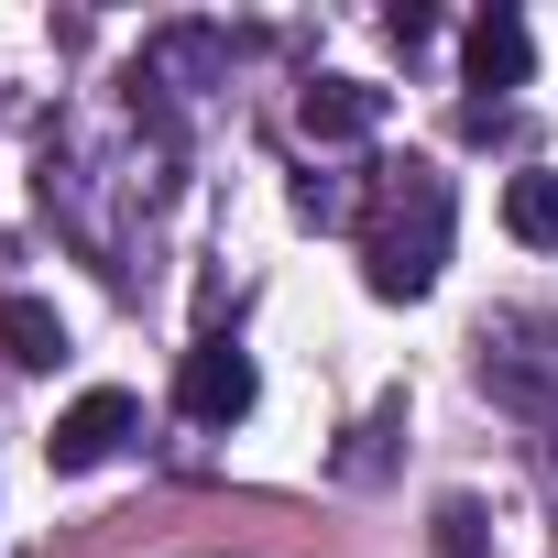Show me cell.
I'll return each mask as SVG.
<instances>
[{
	"instance_id": "1",
	"label": "cell",
	"mask_w": 558,
	"mask_h": 558,
	"mask_svg": "<svg viewBox=\"0 0 558 558\" xmlns=\"http://www.w3.org/2000/svg\"><path fill=\"white\" fill-rule=\"evenodd\" d=\"M449 263V175L438 165H384L373 186V230H362V274L384 307H416Z\"/></svg>"
},
{
	"instance_id": "2",
	"label": "cell",
	"mask_w": 558,
	"mask_h": 558,
	"mask_svg": "<svg viewBox=\"0 0 558 558\" xmlns=\"http://www.w3.org/2000/svg\"><path fill=\"white\" fill-rule=\"evenodd\" d=\"M482 384H493L514 416L558 427V318H493V329H482Z\"/></svg>"
},
{
	"instance_id": "3",
	"label": "cell",
	"mask_w": 558,
	"mask_h": 558,
	"mask_svg": "<svg viewBox=\"0 0 558 558\" xmlns=\"http://www.w3.org/2000/svg\"><path fill=\"white\" fill-rule=\"evenodd\" d=\"M252 395H263V373H252V351H241V340H219V329L175 362V405H186V427H241V416H252Z\"/></svg>"
},
{
	"instance_id": "4",
	"label": "cell",
	"mask_w": 558,
	"mask_h": 558,
	"mask_svg": "<svg viewBox=\"0 0 558 558\" xmlns=\"http://www.w3.org/2000/svg\"><path fill=\"white\" fill-rule=\"evenodd\" d=\"M143 427V405L121 395V384H99V395H77L66 416H56V438H45V460L56 471H99V460H121V438Z\"/></svg>"
},
{
	"instance_id": "5",
	"label": "cell",
	"mask_w": 558,
	"mask_h": 558,
	"mask_svg": "<svg viewBox=\"0 0 558 558\" xmlns=\"http://www.w3.org/2000/svg\"><path fill=\"white\" fill-rule=\"evenodd\" d=\"M460 56H471V88H525V77H536V34H525V12H514V0L471 12Z\"/></svg>"
},
{
	"instance_id": "6",
	"label": "cell",
	"mask_w": 558,
	"mask_h": 558,
	"mask_svg": "<svg viewBox=\"0 0 558 558\" xmlns=\"http://www.w3.org/2000/svg\"><path fill=\"white\" fill-rule=\"evenodd\" d=\"M296 132L307 143H373L384 132V88L373 77H318V88H296Z\"/></svg>"
},
{
	"instance_id": "7",
	"label": "cell",
	"mask_w": 558,
	"mask_h": 558,
	"mask_svg": "<svg viewBox=\"0 0 558 558\" xmlns=\"http://www.w3.org/2000/svg\"><path fill=\"white\" fill-rule=\"evenodd\" d=\"M0 351H12L23 373H56L66 362V318L45 296H0Z\"/></svg>"
},
{
	"instance_id": "8",
	"label": "cell",
	"mask_w": 558,
	"mask_h": 558,
	"mask_svg": "<svg viewBox=\"0 0 558 558\" xmlns=\"http://www.w3.org/2000/svg\"><path fill=\"white\" fill-rule=\"evenodd\" d=\"M504 230H514L525 252H558V165H525V175L504 186Z\"/></svg>"
},
{
	"instance_id": "9",
	"label": "cell",
	"mask_w": 558,
	"mask_h": 558,
	"mask_svg": "<svg viewBox=\"0 0 558 558\" xmlns=\"http://www.w3.org/2000/svg\"><path fill=\"white\" fill-rule=\"evenodd\" d=\"M296 219H307V230H362V186H351V175H307V186H296Z\"/></svg>"
},
{
	"instance_id": "10",
	"label": "cell",
	"mask_w": 558,
	"mask_h": 558,
	"mask_svg": "<svg viewBox=\"0 0 558 558\" xmlns=\"http://www.w3.org/2000/svg\"><path fill=\"white\" fill-rule=\"evenodd\" d=\"M395 427H405V395H384V405L362 416V438L340 449V471H351V482H373V471H384V438H395Z\"/></svg>"
},
{
	"instance_id": "11",
	"label": "cell",
	"mask_w": 558,
	"mask_h": 558,
	"mask_svg": "<svg viewBox=\"0 0 558 558\" xmlns=\"http://www.w3.org/2000/svg\"><path fill=\"white\" fill-rule=\"evenodd\" d=\"M438 547H449V558H471V547H482V504H460V493H449V504H438Z\"/></svg>"
}]
</instances>
